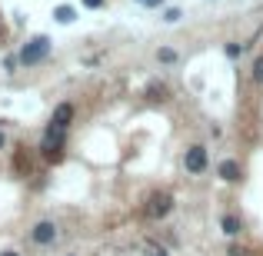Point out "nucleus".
<instances>
[{
    "label": "nucleus",
    "instance_id": "11",
    "mask_svg": "<svg viewBox=\"0 0 263 256\" xmlns=\"http://www.w3.org/2000/svg\"><path fill=\"white\" fill-rule=\"evenodd\" d=\"M150 96H154V100H163V96H167V87H163V84H154V87H150Z\"/></svg>",
    "mask_w": 263,
    "mask_h": 256
},
{
    "label": "nucleus",
    "instance_id": "10",
    "mask_svg": "<svg viewBox=\"0 0 263 256\" xmlns=\"http://www.w3.org/2000/svg\"><path fill=\"white\" fill-rule=\"evenodd\" d=\"M157 60H160V64H174V60H177V53L170 50V47H163V50L157 53Z\"/></svg>",
    "mask_w": 263,
    "mask_h": 256
},
{
    "label": "nucleus",
    "instance_id": "17",
    "mask_svg": "<svg viewBox=\"0 0 263 256\" xmlns=\"http://www.w3.org/2000/svg\"><path fill=\"white\" fill-rule=\"evenodd\" d=\"M163 4V0H147V7H160Z\"/></svg>",
    "mask_w": 263,
    "mask_h": 256
},
{
    "label": "nucleus",
    "instance_id": "3",
    "mask_svg": "<svg viewBox=\"0 0 263 256\" xmlns=\"http://www.w3.org/2000/svg\"><path fill=\"white\" fill-rule=\"evenodd\" d=\"M170 210H174V196H170V193H150L147 206H143V213H147L150 220H163Z\"/></svg>",
    "mask_w": 263,
    "mask_h": 256
},
{
    "label": "nucleus",
    "instance_id": "15",
    "mask_svg": "<svg viewBox=\"0 0 263 256\" xmlns=\"http://www.w3.org/2000/svg\"><path fill=\"white\" fill-rule=\"evenodd\" d=\"M227 256H250V253H247L243 246H230V250H227Z\"/></svg>",
    "mask_w": 263,
    "mask_h": 256
},
{
    "label": "nucleus",
    "instance_id": "12",
    "mask_svg": "<svg viewBox=\"0 0 263 256\" xmlns=\"http://www.w3.org/2000/svg\"><path fill=\"white\" fill-rule=\"evenodd\" d=\"M253 80L263 84V57H257V64H253Z\"/></svg>",
    "mask_w": 263,
    "mask_h": 256
},
{
    "label": "nucleus",
    "instance_id": "1",
    "mask_svg": "<svg viewBox=\"0 0 263 256\" xmlns=\"http://www.w3.org/2000/svg\"><path fill=\"white\" fill-rule=\"evenodd\" d=\"M64 140H67V130L47 127V133H44V143H40V150H44V156H47L50 163H60V160H64Z\"/></svg>",
    "mask_w": 263,
    "mask_h": 256
},
{
    "label": "nucleus",
    "instance_id": "19",
    "mask_svg": "<svg viewBox=\"0 0 263 256\" xmlns=\"http://www.w3.org/2000/svg\"><path fill=\"white\" fill-rule=\"evenodd\" d=\"M0 256H20V253H13V250H7V253H0Z\"/></svg>",
    "mask_w": 263,
    "mask_h": 256
},
{
    "label": "nucleus",
    "instance_id": "9",
    "mask_svg": "<svg viewBox=\"0 0 263 256\" xmlns=\"http://www.w3.org/2000/svg\"><path fill=\"white\" fill-rule=\"evenodd\" d=\"M53 17H57V24H70V20H73V7L60 4L57 10H53Z\"/></svg>",
    "mask_w": 263,
    "mask_h": 256
},
{
    "label": "nucleus",
    "instance_id": "2",
    "mask_svg": "<svg viewBox=\"0 0 263 256\" xmlns=\"http://www.w3.org/2000/svg\"><path fill=\"white\" fill-rule=\"evenodd\" d=\"M47 53H50V40L47 37H33V40H27V47L20 50V64L33 67V64H40Z\"/></svg>",
    "mask_w": 263,
    "mask_h": 256
},
{
    "label": "nucleus",
    "instance_id": "6",
    "mask_svg": "<svg viewBox=\"0 0 263 256\" xmlns=\"http://www.w3.org/2000/svg\"><path fill=\"white\" fill-rule=\"evenodd\" d=\"M70 120H73V107H70V103H60V107L53 110V116H50V127L67 130V127H70Z\"/></svg>",
    "mask_w": 263,
    "mask_h": 256
},
{
    "label": "nucleus",
    "instance_id": "16",
    "mask_svg": "<svg viewBox=\"0 0 263 256\" xmlns=\"http://www.w3.org/2000/svg\"><path fill=\"white\" fill-rule=\"evenodd\" d=\"M80 4L90 7V10H100V7H103V0H80Z\"/></svg>",
    "mask_w": 263,
    "mask_h": 256
},
{
    "label": "nucleus",
    "instance_id": "7",
    "mask_svg": "<svg viewBox=\"0 0 263 256\" xmlns=\"http://www.w3.org/2000/svg\"><path fill=\"white\" fill-rule=\"evenodd\" d=\"M220 180L237 183V180H240V163L237 160H223V163H220Z\"/></svg>",
    "mask_w": 263,
    "mask_h": 256
},
{
    "label": "nucleus",
    "instance_id": "8",
    "mask_svg": "<svg viewBox=\"0 0 263 256\" xmlns=\"http://www.w3.org/2000/svg\"><path fill=\"white\" fill-rule=\"evenodd\" d=\"M220 226H223V233H227V237H237V233L243 230V223H240V216H233V213H227V216L220 220Z\"/></svg>",
    "mask_w": 263,
    "mask_h": 256
},
{
    "label": "nucleus",
    "instance_id": "20",
    "mask_svg": "<svg viewBox=\"0 0 263 256\" xmlns=\"http://www.w3.org/2000/svg\"><path fill=\"white\" fill-rule=\"evenodd\" d=\"M140 4H147V0H140Z\"/></svg>",
    "mask_w": 263,
    "mask_h": 256
},
{
    "label": "nucleus",
    "instance_id": "5",
    "mask_svg": "<svg viewBox=\"0 0 263 256\" xmlns=\"http://www.w3.org/2000/svg\"><path fill=\"white\" fill-rule=\"evenodd\" d=\"M183 163H186V170H190V173H203L206 170V150L203 147H190V150H186V156H183Z\"/></svg>",
    "mask_w": 263,
    "mask_h": 256
},
{
    "label": "nucleus",
    "instance_id": "14",
    "mask_svg": "<svg viewBox=\"0 0 263 256\" xmlns=\"http://www.w3.org/2000/svg\"><path fill=\"white\" fill-rule=\"evenodd\" d=\"M240 50H243L240 44H227V57H240Z\"/></svg>",
    "mask_w": 263,
    "mask_h": 256
},
{
    "label": "nucleus",
    "instance_id": "13",
    "mask_svg": "<svg viewBox=\"0 0 263 256\" xmlns=\"http://www.w3.org/2000/svg\"><path fill=\"white\" fill-rule=\"evenodd\" d=\"M163 20H167V24H177V20H180V10H177V7H170V10L163 13Z\"/></svg>",
    "mask_w": 263,
    "mask_h": 256
},
{
    "label": "nucleus",
    "instance_id": "18",
    "mask_svg": "<svg viewBox=\"0 0 263 256\" xmlns=\"http://www.w3.org/2000/svg\"><path fill=\"white\" fill-rule=\"evenodd\" d=\"M4 143H7V136H4V130H0V150H4Z\"/></svg>",
    "mask_w": 263,
    "mask_h": 256
},
{
    "label": "nucleus",
    "instance_id": "4",
    "mask_svg": "<svg viewBox=\"0 0 263 256\" xmlns=\"http://www.w3.org/2000/svg\"><path fill=\"white\" fill-rule=\"evenodd\" d=\"M30 240H33L37 246H50L53 240H57V226H53L50 220H40V223L30 230Z\"/></svg>",
    "mask_w": 263,
    "mask_h": 256
}]
</instances>
